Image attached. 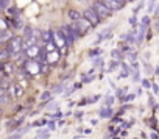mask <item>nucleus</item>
Instances as JSON below:
<instances>
[{"mask_svg":"<svg viewBox=\"0 0 159 139\" xmlns=\"http://www.w3.org/2000/svg\"><path fill=\"white\" fill-rule=\"evenodd\" d=\"M134 99H136V94H128L126 97H123L122 102H131V100H134Z\"/></svg>","mask_w":159,"mask_h":139,"instance_id":"c85d7f7f","label":"nucleus"},{"mask_svg":"<svg viewBox=\"0 0 159 139\" xmlns=\"http://www.w3.org/2000/svg\"><path fill=\"white\" fill-rule=\"evenodd\" d=\"M140 25L148 27V25H150V17H148V16H143V17H142V21H140Z\"/></svg>","mask_w":159,"mask_h":139,"instance_id":"393cba45","label":"nucleus"},{"mask_svg":"<svg viewBox=\"0 0 159 139\" xmlns=\"http://www.w3.org/2000/svg\"><path fill=\"white\" fill-rule=\"evenodd\" d=\"M153 8H154V0H150L148 2V11H153Z\"/></svg>","mask_w":159,"mask_h":139,"instance_id":"c9c22d12","label":"nucleus"},{"mask_svg":"<svg viewBox=\"0 0 159 139\" xmlns=\"http://www.w3.org/2000/svg\"><path fill=\"white\" fill-rule=\"evenodd\" d=\"M2 113H3V111H2V108H0V116H2Z\"/></svg>","mask_w":159,"mask_h":139,"instance_id":"49530a36","label":"nucleus"},{"mask_svg":"<svg viewBox=\"0 0 159 139\" xmlns=\"http://www.w3.org/2000/svg\"><path fill=\"white\" fill-rule=\"evenodd\" d=\"M67 88V83H61L59 86H56L55 88V94H61V92H64V89Z\"/></svg>","mask_w":159,"mask_h":139,"instance_id":"6ab92c4d","label":"nucleus"},{"mask_svg":"<svg viewBox=\"0 0 159 139\" xmlns=\"http://www.w3.org/2000/svg\"><path fill=\"white\" fill-rule=\"evenodd\" d=\"M102 2L111 10V11H120L123 8V5L119 2V0H102Z\"/></svg>","mask_w":159,"mask_h":139,"instance_id":"423d86ee","label":"nucleus"},{"mask_svg":"<svg viewBox=\"0 0 159 139\" xmlns=\"http://www.w3.org/2000/svg\"><path fill=\"white\" fill-rule=\"evenodd\" d=\"M41 100H42V102L52 100V92H42V95H41Z\"/></svg>","mask_w":159,"mask_h":139,"instance_id":"5701e85b","label":"nucleus"},{"mask_svg":"<svg viewBox=\"0 0 159 139\" xmlns=\"http://www.w3.org/2000/svg\"><path fill=\"white\" fill-rule=\"evenodd\" d=\"M91 123H92V125H97V123H98V120H97V119H92V120H91Z\"/></svg>","mask_w":159,"mask_h":139,"instance_id":"37998d69","label":"nucleus"},{"mask_svg":"<svg viewBox=\"0 0 159 139\" xmlns=\"http://www.w3.org/2000/svg\"><path fill=\"white\" fill-rule=\"evenodd\" d=\"M125 92H126V89H117V99L122 102L123 100V97L122 95H125Z\"/></svg>","mask_w":159,"mask_h":139,"instance_id":"bb28decb","label":"nucleus"},{"mask_svg":"<svg viewBox=\"0 0 159 139\" xmlns=\"http://www.w3.org/2000/svg\"><path fill=\"white\" fill-rule=\"evenodd\" d=\"M56 106H58L56 103H50V105H48V109H53V108H56Z\"/></svg>","mask_w":159,"mask_h":139,"instance_id":"a19ab883","label":"nucleus"},{"mask_svg":"<svg viewBox=\"0 0 159 139\" xmlns=\"http://www.w3.org/2000/svg\"><path fill=\"white\" fill-rule=\"evenodd\" d=\"M129 25H131V27H139V25H137V17H136V14H133V16L129 17Z\"/></svg>","mask_w":159,"mask_h":139,"instance_id":"b1692460","label":"nucleus"},{"mask_svg":"<svg viewBox=\"0 0 159 139\" xmlns=\"http://www.w3.org/2000/svg\"><path fill=\"white\" fill-rule=\"evenodd\" d=\"M154 2H156V0H154Z\"/></svg>","mask_w":159,"mask_h":139,"instance_id":"de8ad7c7","label":"nucleus"},{"mask_svg":"<svg viewBox=\"0 0 159 139\" xmlns=\"http://www.w3.org/2000/svg\"><path fill=\"white\" fill-rule=\"evenodd\" d=\"M94 10H95V13L100 16V19L103 21V19H109L111 16H112V13L114 11H111L103 2H102V0H97V2L94 3V7H92Z\"/></svg>","mask_w":159,"mask_h":139,"instance_id":"7ed1b4c3","label":"nucleus"},{"mask_svg":"<svg viewBox=\"0 0 159 139\" xmlns=\"http://www.w3.org/2000/svg\"><path fill=\"white\" fill-rule=\"evenodd\" d=\"M111 116H112V108H111V106H105V108L100 109V117L108 119V117H111Z\"/></svg>","mask_w":159,"mask_h":139,"instance_id":"9b49d317","label":"nucleus"},{"mask_svg":"<svg viewBox=\"0 0 159 139\" xmlns=\"http://www.w3.org/2000/svg\"><path fill=\"white\" fill-rule=\"evenodd\" d=\"M11 38H13V33L10 30H2V31H0V44L8 42Z\"/></svg>","mask_w":159,"mask_h":139,"instance_id":"0eeeda50","label":"nucleus"},{"mask_svg":"<svg viewBox=\"0 0 159 139\" xmlns=\"http://www.w3.org/2000/svg\"><path fill=\"white\" fill-rule=\"evenodd\" d=\"M142 7H143V3H139V5H137V7H136V8L133 10V14H136V16H137V13H139V11L142 10Z\"/></svg>","mask_w":159,"mask_h":139,"instance_id":"2f4dec72","label":"nucleus"},{"mask_svg":"<svg viewBox=\"0 0 159 139\" xmlns=\"http://www.w3.org/2000/svg\"><path fill=\"white\" fill-rule=\"evenodd\" d=\"M47 125H48L47 128H48V130H52V131L56 128V123H55V120H48V122H47Z\"/></svg>","mask_w":159,"mask_h":139,"instance_id":"7c9ffc66","label":"nucleus"},{"mask_svg":"<svg viewBox=\"0 0 159 139\" xmlns=\"http://www.w3.org/2000/svg\"><path fill=\"white\" fill-rule=\"evenodd\" d=\"M120 67H122L120 78H126V77L129 75V69H128V66H126V64H120Z\"/></svg>","mask_w":159,"mask_h":139,"instance_id":"2eb2a0df","label":"nucleus"},{"mask_svg":"<svg viewBox=\"0 0 159 139\" xmlns=\"http://www.w3.org/2000/svg\"><path fill=\"white\" fill-rule=\"evenodd\" d=\"M119 2H120V3H122V5H123V7H125V5H126V3H128V2H129V0H119Z\"/></svg>","mask_w":159,"mask_h":139,"instance_id":"79ce46f5","label":"nucleus"},{"mask_svg":"<svg viewBox=\"0 0 159 139\" xmlns=\"http://www.w3.org/2000/svg\"><path fill=\"white\" fill-rule=\"evenodd\" d=\"M154 14H156V16H157V17H159V7H157V8H156V11H154Z\"/></svg>","mask_w":159,"mask_h":139,"instance_id":"a18cd8bd","label":"nucleus"},{"mask_svg":"<svg viewBox=\"0 0 159 139\" xmlns=\"http://www.w3.org/2000/svg\"><path fill=\"white\" fill-rule=\"evenodd\" d=\"M7 49L10 50L11 55H16V53L24 52V39H22L20 36H13V38L7 42Z\"/></svg>","mask_w":159,"mask_h":139,"instance_id":"f03ea898","label":"nucleus"},{"mask_svg":"<svg viewBox=\"0 0 159 139\" xmlns=\"http://www.w3.org/2000/svg\"><path fill=\"white\" fill-rule=\"evenodd\" d=\"M122 41H125L128 44H134L137 41V38H136L134 33H126V35H122Z\"/></svg>","mask_w":159,"mask_h":139,"instance_id":"9d476101","label":"nucleus"},{"mask_svg":"<svg viewBox=\"0 0 159 139\" xmlns=\"http://www.w3.org/2000/svg\"><path fill=\"white\" fill-rule=\"evenodd\" d=\"M120 66V61H114V59H111V63H109V67H108V71L109 72H114L116 69Z\"/></svg>","mask_w":159,"mask_h":139,"instance_id":"dca6fc26","label":"nucleus"},{"mask_svg":"<svg viewBox=\"0 0 159 139\" xmlns=\"http://www.w3.org/2000/svg\"><path fill=\"white\" fill-rule=\"evenodd\" d=\"M27 130H28V128H25V130H22V131H19V133H16V134L10 136L8 139H20V137H22V133H24V131H27Z\"/></svg>","mask_w":159,"mask_h":139,"instance_id":"a878e982","label":"nucleus"},{"mask_svg":"<svg viewBox=\"0 0 159 139\" xmlns=\"http://www.w3.org/2000/svg\"><path fill=\"white\" fill-rule=\"evenodd\" d=\"M120 52H122V53H128V52H131L129 44H128V42H126V44H122V45H120Z\"/></svg>","mask_w":159,"mask_h":139,"instance_id":"4be33fe9","label":"nucleus"},{"mask_svg":"<svg viewBox=\"0 0 159 139\" xmlns=\"http://www.w3.org/2000/svg\"><path fill=\"white\" fill-rule=\"evenodd\" d=\"M2 30H8V28H7V22L3 19H0V31Z\"/></svg>","mask_w":159,"mask_h":139,"instance_id":"473e14b6","label":"nucleus"},{"mask_svg":"<svg viewBox=\"0 0 159 139\" xmlns=\"http://www.w3.org/2000/svg\"><path fill=\"white\" fill-rule=\"evenodd\" d=\"M102 63H103V61H102V58H100V56H98V58H95V61H94V64H95V66H102Z\"/></svg>","mask_w":159,"mask_h":139,"instance_id":"58836bf2","label":"nucleus"},{"mask_svg":"<svg viewBox=\"0 0 159 139\" xmlns=\"http://www.w3.org/2000/svg\"><path fill=\"white\" fill-rule=\"evenodd\" d=\"M140 83H142V86H143L145 89H150V88H151V83H150L148 80H140Z\"/></svg>","mask_w":159,"mask_h":139,"instance_id":"c756f323","label":"nucleus"},{"mask_svg":"<svg viewBox=\"0 0 159 139\" xmlns=\"http://www.w3.org/2000/svg\"><path fill=\"white\" fill-rule=\"evenodd\" d=\"M5 95H7V89L0 86V97H5Z\"/></svg>","mask_w":159,"mask_h":139,"instance_id":"e433bc0d","label":"nucleus"},{"mask_svg":"<svg viewBox=\"0 0 159 139\" xmlns=\"http://www.w3.org/2000/svg\"><path fill=\"white\" fill-rule=\"evenodd\" d=\"M42 38H44L45 42H53V33H52V31H45V33L42 35Z\"/></svg>","mask_w":159,"mask_h":139,"instance_id":"a211bd4d","label":"nucleus"},{"mask_svg":"<svg viewBox=\"0 0 159 139\" xmlns=\"http://www.w3.org/2000/svg\"><path fill=\"white\" fill-rule=\"evenodd\" d=\"M47 123V120H39V122H36L34 125H38V127H41V125H45Z\"/></svg>","mask_w":159,"mask_h":139,"instance_id":"ea45409f","label":"nucleus"},{"mask_svg":"<svg viewBox=\"0 0 159 139\" xmlns=\"http://www.w3.org/2000/svg\"><path fill=\"white\" fill-rule=\"evenodd\" d=\"M145 38H147V27L139 25V31H137V44H140Z\"/></svg>","mask_w":159,"mask_h":139,"instance_id":"6e6552de","label":"nucleus"},{"mask_svg":"<svg viewBox=\"0 0 159 139\" xmlns=\"http://www.w3.org/2000/svg\"><path fill=\"white\" fill-rule=\"evenodd\" d=\"M154 75H159V66L154 69Z\"/></svg>","mask_w":159,"mask_h":139,"instance_id":"c03bdc74","label":"nucleus"},{"mask_svg":"<svg viewBox=\"0 0 159 139\" xmlns=\"http://www.w3.org/2000/svg\"><path fill=\"white\" fill-rule=\"evenodd\" d=\"M10 56H11V53H10V50H8L7 47H5V49L0 47V61H7Z\"/></svg>","mask_w":159,"mask_h":139,"instance_id":"f8f14e48","label":"nucleus"},{"mask_svg":"<svg viewBox=\"0 0 159 139\" xmlns=\"http://www.w3.org/2000/svg\"><path fill=\"white\" fill-rule=\"evenodd\" d=\"M83 17H84L86 21H89L92 27H97L98 24H102V19H100V16L95 13V10H94V8H88V10H84Z\"/></svg>","mask_w":159,"mask_h":139,"instance_id":"20e7f679","label":"nucleus"},{"mask_svg":"<svg viewBox=\"0 0 159 139\" xmlns=\"http://www.w3.org/2000/svg\"><path fill=\"white\" fill-rule=\"evenodd\" d=\"M70 27H72V30H73V33H75V36H76V38H81V36L88 35V33L94 28V27L91 25V22H89V21H86L84 17H81L80 21L72 22V24H70Z\"/></svg>","mask_w":159,"mask_h":139,"instance_id":"f257e3e1","label":"nucleus"},{"mask_svg":"<svg viewBox=\"0 0 159 139\" xmlns=\"http://www.w3.org/2000/svg\"><path fill=\"white\" fill-rule=\"evenodd\" d=\"M102 53V50H98V49H95V50H91V56H94V55H100Z\"/></svg>","mask_w":159,"mask_h":139,"instance_id":"4c0bfd02","label":"nucleus"},{"mask_svg":"<svg viewBox=\"0 0 159 139\" xmlns=\"http://www.w3.org/2000/svg\"><path fill=\"white\" fill-rule=\"evenodd\" d=\"M30 36H34L33 35V28L31 27H24V38H30Z\"/></svg>","mask_w":159,"mask_h":139,"instance_id":"f3484780","label":"nucleus"},{"mask_svg":"<svg viewBox=\"0 0 159 139\" xmlns=\"http://www.w3.org/2000/svg\"><path fill=\"white\" fill-rule=\"evenodd\" d=\"M151 88H153L154 94H159V86H157V83H151Z\"/></svg>","mask_w":159,"mask_h":139,"instance_id":"f704fd0d","label":"nucleus"},{"mask_svg":"<svg viewBox=\"0 0 159 139\" xmlns=\"http://www.w3.org/2000/svg\"><path fill=\"white\" fill-rule=\"evenodd\" d=\"M122 52H120V49H114V50H111V58L114 59V61H120L122 59Z\"/></svg>","mask_w":159,"mask_h":139,"instance_id":"ddd939ff","label":"nucleus"},{"mask_svg":"<svg viewBox=\"0 0 159 139\" xmlns=\"http://www.w3.org/2000/svg\"><path fill=\"white\" fill-rule=\"evenodd\" d=\"M50 131H52V130H48V128L41 130V131L38 133V136H36V137H38V139H48V137H50Z\"/></svg>","mask_w":159,"mask_h":139,"instance_id":"4468645a","label":"nucleus"},{"mask_svg":"<svg viewBox=\"0 0 159 139\" xmlns=\"http://www.w3.org/2000/svg\"><path fill=\"white\" fill-rule=\"evenodd\" d=\"M114 95H106V99H105V105L106 106H112V103H114Z\"/></svg>","mask_w":159,"mask_h":139,"instance_id":"412c9836","label":"nucleus"},{"mask_svg":"<svg viewBox=\"0 0 159 139\" xmlns=\"http://www.w3.org/2000/svg\"><path fill=\"white\" fill-rule=\"evenodd\" d=\"M8 13H10L11 16H17V14H19V11H17V8H10V10H8Z\"/></svg>","mask_w":159,"mask_h":139,"instance_id":"72a5a7b5","label":"nucleus"},{"mask_svg":"<svg viewBox=\"0 0 159 139\" xmlns=\"http://www.w3.org/2000/svg\"><path fill=\"white\" fill-rule=\"evenodd\" d=\"M143 67H145V71H147V74H154V71H153V67L148 64V63H145L143 64Z\"/></svg>","mask_w":159,"mask_h":139,"instance_id":"cd10ccee","label":"nucleus"},{"mask_svg":"<svg viewBox=\"0 0 159 139\" xmlns=\"http://www.w3.org/2000/svg\"><path fill=\"white\" fill-rule=\"evenodd\" d=\"M83 17V14L80 13L78 10H69V19L72 21V22H75V21H80Z\"/></svg>","mask_w":159,"mask_h":139,"instance_id":"1a4fd4ad","label":"nucleus"},{"mask_svg":"<svg viewBox=\"0 0 159 139\" xmlns=\"http://www.w3.org/2000/svg\"><path fill=\"white\" fill-rule=\"evenodd\" d=\"M10 7V0H0V11H5Z\"/></svg>","mask_w":159,"mask_h":139,"instance_id":"aec40b11","label":"nucleus"},{"mask_svg":"<svg viewBox=\"0 0 159 139\" xmlns=\"http://www.w3.org/2000/svg\"><path fill=\"white\" fill-rule=\"evenodd\" d=\"M61 31H62V35H64V38H66L67 44H69V45H72V44L75 42V39H76V36H75V33H73L72 27H70V25H62V27H61Z\"/></svg>","mask_w":159,"mask_h":139,"instance_id":"39448f33","label":"nucleus"}]
</instances>
